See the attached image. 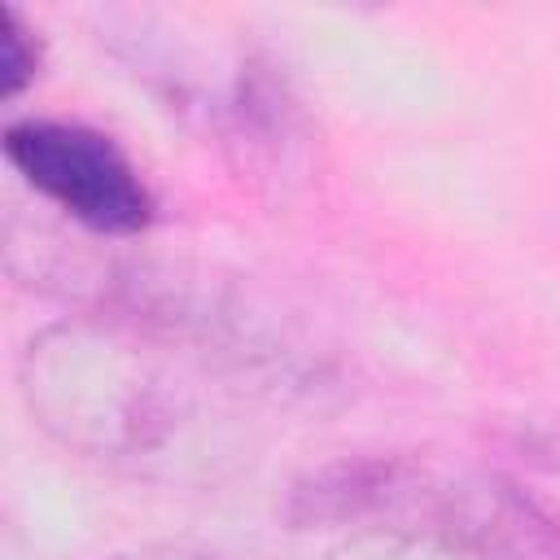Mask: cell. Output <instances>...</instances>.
I'll return each mask as SVG.
<instances>
[{"label": "cell", "instance_id": "cell-1", "mask_svg": "<svg viewBox=\"0 0 560 560\" xmlns=\"http://www.w3.org/2000/svg\"><path fill=\"white\" fill-rule=\"evenodd\" d=\"M22 398L66 446L144 472L210 477L232 420L210 359L175 328L127 315H74L22 354Z\"/></svg>", "mask_w": 560, "mask_h": 560}, {"label": "cell", "instance_id": "cell-2", "mask_svg": "<svg viewBox=\"0 0 560 560\" xmlns=\"http://www.w3.org/2000/svg\"><path fill=\"white\" fill-rule=\"evenodd\" d=\"M4 158L39 197H48L57 210H66L92 232L127 236L140 232L153 214L149 188L140 171L127 162V153L83 122H9Z\"/></svg>", "mask_w": 560, "mask_h": 560}, {"label": "cell", "instance_id": "cell-3", "mask_svg": "<svg viewBox=\"0 0 560 560\" xmlns=\"http://www.w3.org/2000/svg\"><path fill=\"white\" fill-rule=\"evenodd\" d=\"M328 560H494V556L481 551L477 542L459 538V534L394 525V529H368V534H359L354 542H346Z\"/></svg>", "mask_w": 560, "mask_h": 560}, {"label": "cell", "instance_id": "cell-4", "mask_svg": "<svg viewBox=\"0 0 560 560\" xmlns=\"http://www.w3.org/2000/svg\"><path fill=\"white\" fill-rule=\"evenodd\" d=\"M35 61H39V52H35L31 31L22 26V18L13 9H4L0 13V92L18 96L35 79Z\"/></svg>", "mask_w": 560, "mask_h": 560}, {"label": "cell", "instance_id": "cell-5", "mask_svg": "<svg viewBox=\"0 0 560 560\" xmlns=\"http://www.w3.org/2000/svg\"><path fill=\"white\" fill-rule=\"evenodd\" d=\"M114 560H219V556L188 551V547H140V551H127V556H114Z\"/></svg>", "mask_w": 560, "mask_h": 560}]
</instances>
